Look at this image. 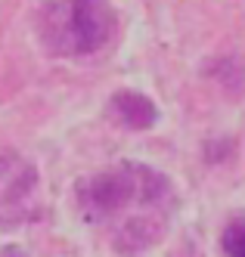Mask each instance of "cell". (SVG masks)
<instances>
[{
    "mask_svg": "<svg viewBox=\"0 0 245 257\" xmlns=\"http://www.w3.org/2000/svg\"><path fill=\"white\" fill-rule=\"evenodd\" d=\"M106 115L112 118V124L124 127V131H146L158 121V108L146 93L137 90H118L115 96L109 99Z\"/></svg>",
    "mask_w": 245,
    "mask_h": 257,
    "instance_id": "4",
    "label": "cell"
},
{
    "mask_svg": "<svg viewBox=\"0 0 245 257\" xmlns=\"http://www.w3.org/2000/svg\"><path fill=\"white\" fill-rule=\"evenodd\" d=\"M118 28L109 0H47L37 13V38L50 56H90Z\"/></svg>",
    "mask_w": 245,
    "mask_h": 257,
    "instance_id": "1",
    "label": "cell"
},
{
    "mask_svg": "<svg viewBox=\"0 0 245 257\" xmlns=\"http://www.w3.org/2000/svg\"><path fill=\"white\" fill-rule=\"evenodd\" d=\"M165 235V217L161 214H137L130 220H121V223L115 226V232H112V248H115L118 254H140L146 248H152L161 242Z\"/></svg>",
    "mask_w": 245,
    "mask_h": 257,
    "instance_id": "3",
    "label": "cell"
},
{
    "mask_svg": "<svg viewBox=\"0 0 245 257\" xmlns=\"http://www.w3.org/2000/svg\"><path fill=\"white\" fill-rule=\"evenodd\" d=\"M220 248L227 257H245V217H233L220 232Z\"/></svg>",
    "mask_w": 245,
    "mask_h": 257,
    "instance_id": "5",
    "label": "cell"
},
{
    "mask_svg": "<svg viewBox=\"0 0 245 257\" xmlns=\"http://www.w3.org/2000/svg\"><path fill=\"white\" fill-rule=\"evenodd\" d=\"M78 208L90 220H106V217H118L127 208L137 205H165L171 198V183H168L155 168L146 164H115L100 174L87 177L78 189Z\"/></svg>",
    "mask_w": 245,
    "mask_h": 257,
    "instance_id": "2",
    "label": "cell"
}]
</instances>
